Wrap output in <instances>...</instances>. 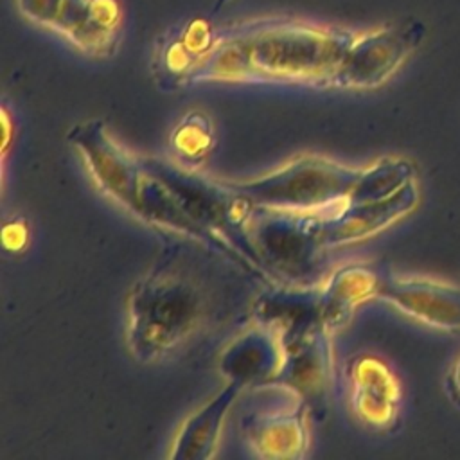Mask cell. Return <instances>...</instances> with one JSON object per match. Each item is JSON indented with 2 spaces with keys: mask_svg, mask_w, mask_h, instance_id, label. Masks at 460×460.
Segmentation results:
<instances>
[{
  "mask_svg": "<svg viewBox=\"0 0 460 460\" xmlns=\"http://www.w3.org/2000/svg\"><path fill=\"white\" fill-rule=\"evenodd\" d=\"M356 32L286 16L235 22L217 29L208 58L190 84L259 83L332 86Z\"/></svg>",
  "mask_w": 460,
  "mask_h": 460,
  "instance_id": "6da1fadb",
  "label": "cell"
},
{
  "mask_svg": "<svg viewBox=\"0 0 460 460\" xmlns=\"http://www.w3.org/2000/svg\"><path fill=\"white\" fill-rule=\"evenodd\" d=\"M219 307L217 282L198 255L160 257L126 298V345L142 365L164 361L199 336Z\"/></svg>",
  "mask_w": 460,
  "mask_h": 460,
  "instance_id": "7a4b0ae2",
  "label": "cell"
},
{
  "mask_svg": "<svg viewBox=\"0 0 460 460\" xmlns=\"http://www.w3.org/2000/svg\"><path fill=\"white\" fill-rule=\"evenodd\" d=\"M66 140L101 192L128 214L156 230L181 235L223 255L219 244L187 216L144 156L120 144L101 119L74 124Z\"/></svg>",
  "mask_w": 460,
  "mask_h": 460,
  "instance_id": "3957f363",
  "label": "cell"
},
{
  "mask_svg": "<svg viewBox=\"0 0 460 460\" xmlns=\"http://www.w3.org/2000/svg\"><path fill=\"white\" fill-rule=\"evenodd\" d=\"M149 169L164 180L187 216L203 228L221 248L223 255L239 268L257 275L268 286L246 235V223L253 205L237 196L225 180H210L198 169L176 160L144 156Z\"/></svg>",
  "mask_w": 460,
  "mask_h": 460,
  "instance_id": "277c9868",
  "label": "cell"
},
{
  "mask_svg": "<svg viewBox=\"0 0 460 460\" xmlns=\"http://www.w3.org/2000/svg\"><path fill=\"white\" fill-rule=\"evenodd\" d=\"M325 214L252 208L246 235L261 270L271 284L318 286L323 275L325 252L329 250L323 243Z\"/></svg>",
  "mask_w": 460,
  "mask_h": 460,
  "instance_id": "5b68a950",
  "label": "cell"
},
{
  "mask_svg": "<svg viewBox=\"0 0 460 460\" xmlns=\"http://www.w3.org/2000/svg\"><path fill=\"white\" fill-rule=\"evenodd\" d=\"M358 174V167L332 158L298 155L262 176L225 181L253 207L329 212L347 201Z\"/></svg>",
  "mask_w": 460,
  "mask_h": 460,
  "instance_id": "8992f818",
  "label": "cell"
},
{
  "mask_svg": "<svg viewBox=\"0 0 460 460\" xmlns=\"http://www.w3.org/2000/svg\"><path fill=\"white\" fill-rule=\"evenodd\" d=\"M18 13L49 29L79 52L111 58L122 40L124 14L119 0H14Z\"/></svg>",
  "mask_w": 460,
  "mask_h": 460,
  "instance_id": "52a82bcc",
  "label": "cell"
},
{
  "mask_svg": "<svg viewBox=\"0 0 460 460\" xmlns=\"http://www.w3.org/2000/svg\"><path fill=\"white\" fill-rule=\"evenodd\" d=\"M424 38L426 25L415 18L356 32L336 70L332 88H379L420 47Z\"/></svg>",
  "mask_w": 460,
  "mask_h": 460,
  "instance_id": "ba28073f",
  "label": "cell"
},
{
  "mask_svg": "<svg viewBox=\"0 0 460 460\" xmlns=\"http://www.w3.org/2000/svg\"><path fill=\"white\" fill-rule=\"evenodd\" d=\"M332 334L323 327L282 347V363L264 388H282L302 402L311 419H325L334 385Z\"/></svg>",
  "mask_w": 460,
  "mask_h": 460,
  "instance_id": "9c48e42d",
  "label": "cell"
},
{
  "mask_svg": "<svg viewBox=\"0 0 460 460\" xmlns=\"http://www.w3.org/2000/svg\"><path fill=\"white\" fill-rule=\"evenodd\" d=\"M349 401L358 420L376 431H392L401 411V385L385 359L358 354L345 365Z\"/></svg>",
  "mask_w": 460,
  "mask_h": 460,
  "instance_id": "30bf717a",
  "label": "cell"
},
{
  "mask_svg": "<svg viewBox=\"0 0 460 460\" xmlns=\"http://www.w3.org/2000/svg\"><path fill=\"white\" fill-rule=\"evenodd\" d=\"M419 189L411 181L385 199L343 201L323 217V243L340 248L365 241L411 214L419 205Z\"/></svg>",
  "mask_w": 460,
  "mask_h": 460,
  "instance_id": "8fae6325",
  "label": "cell"
},
{
  "mask_svg": "<svg viewBox=\"0 0 460 460\" xmlns=\"http://www.w3.org/2000/svg\"><path fill=\"white\" fill-rule=\"evenodd\" d=\"M309 410L295 401L291 406L252 410L241 419L246 446L264 460H300L311 446Z\"/></svg>",
  "mask_w": 460,
  "mask_h": 460,
  "instance_id": "7c38bea8",
  "label": "cell"
},
{
  "mask_svg": "<svg viewBox=\"0 0 460 460\" xmlns=\"http://www.w3.org/2000/svg\"><path fill=\"white\" fill-rule=\"evenodd\" d=\"M379 298L424 325L460 331L458 286L426 277L395 275L386 270Z\"/></svg>",
  "mask_w": 460,
  "mask_h": 460,
  "instance_id": "4fadbf2b",
  "label": "cell"
},
{
  "mask_svg": "<svg viewBox=\"0 0 460 460\" xmlns=\"http://www.w3.org/2000/svg\"><path fill=\"white\" fill-rule=\"evenodd\" d=\"M320 284L318 286H289L270 284L253 304V322L270 329L280 347H286L318 327Z\"/></svg>",
  "mask_w": 460,
  "mask_h": 460,
  "instance_id": "5bb4252c",
  "label": "cell"
},
{
  "mask_svg": "<svg viewBox=\"0 0 460 460\" xmlns=\"http://www.w3.org/2000/svg\"><path fill=\"white\" fill-rule=\"evenodd\" d=\"M385 273L386 270L359 261L334 268L320 286L318 309L323 329L331 334L341 331L361 304L379 298Z\"/></svg>",
  "mask_w": 460,
  "mask_h": 460,
  "instance_id": "9a60e30c",
  "label": "cell"
},
{
  "mask_svg": "<svg viewBox=\"0 0 460 460\" xmlns=\"http://www.w3.org/2000/svg\"><path fill=\"white\" fill-rule=\"evenodd\" d=\"M217 29L205 18H192L172 29L156 49L153 74L164 90L190 86L194 74L214 49Z\"/></svg>",
  "mask_w": 460,
  "mask_h": 460,
  "instance_id": "2e32d148",
  "label": "cell"
},
{
  "mask_svg": "<svg viewBox=\"0 0 460 460\" xmlns=\"http://www.w3.org/2000/svg\"><path fill=\"white\" fill-rule=\"evenodd\" d=\"M282 347L277 336L253 322L252 327L235 336L221 352L217 370L226 381L264 388L282 363Z\"/></svg>",
  "mask_w": 460,
  "mask_h": 460,
  "instance_id": "e0dca14e",
  "label": "cell"
},
{
  "mask_svg": "<svg viewBox=\"0 0 460 460\" xmlns=\"http://www.w3.org/2000/svg\"><path fill=\"white\" fill-rule=\"evenodd\" d=\"M244 386L235 381L226 385L198 408L176 431L169 458L174 460H207L212 458L226 420V415Z\"/></svg>",
  "mask_w": 460,
  "mask_h": 460,
  "instance_id": "ac0fdd59",
  "label": "cell"
},
{
  "mask_svg": "<svg viewBox=\"0 0 460 460\" xmlns=\"http://www.w3.org/2000/svg\"><path fill=\"white\" fill-rule=\"evenodd\" d=\"M417 169L404 156H383L374 164L361 167L347 201L385 199L415 181Z\"/></svg>",
  "mask_w": 460,
  "mask_h": 460,
  "instance_id": "d6986e66",
  "label": "cell"
},
{
  "mask_svg": "<svg viewBox=\"0 0 460 460\" xmlns=\"http://www.w3.org/2000/svg\"><path fill=\"white\" fill-rule=\"evenodd\" d=\"M169 147L178 164L198 169L216 147V131L210 117L199 110L187 111L172 128Z\"/></svg>",
  "mask_w": 460,
  "mask_h": 460,
  "instance_id": "ffe728a7",
  "label": "cell"
},
{
  "mask_svg": "<svg viewBox=\"0 0 460 460\" xmlns=\"http://www.w3.org/2000/svg\"><path fill=\"white\" fill-rule=\"evenodd\" d=\"M449 390H451V397L460 402V359L455 363L451 376H449Z\"/></svg>",
  "mask_w": 460,
  "mask_h": 460,
  "instance_id": "44dd1931",
  "label": "cell"
},
{
  "mask_svg": "<svg viewBox=\"0 0 460 460\" xmlns=\"http://www.w3.org/2000/svg\"><path fill=\"white\" fill-rule=\"evenodd\" d=\"M228 2H232V0H214V4H212V11H210V14L214 16V14H217Z\"/></svg>",
  "mask_w": 460,
  "mask_h": 460,
  "instance_id": "7402d4cb",
  "label": "cell"
}]
</instances>
